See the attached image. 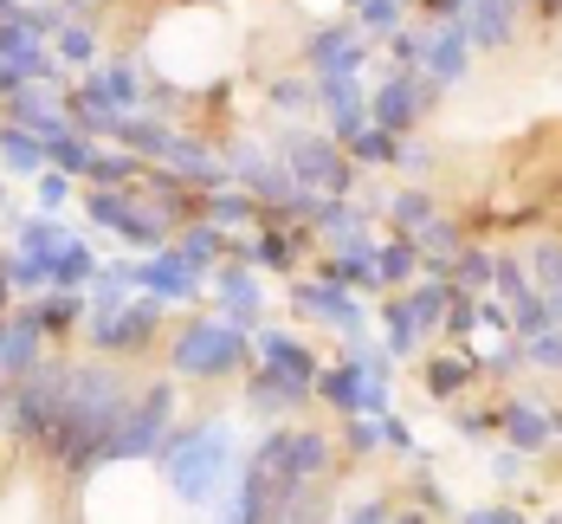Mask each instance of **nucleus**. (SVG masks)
<instances>
[{
    "instance_id": "obj_55",
    "label": "nucleus",
    "mask_w": 562,
    "mask_h": 524,
    "mask_svg": "<svg viewBox=\"0 0 562 524\" xmlns=\"http://www.w3.org/2000/svg\"><path fill=\"white\" fill-rule=\"evenodd\" d=\"M530 13H537V26H557V20H562V0H530Z\"/></svg>"
},
{
    "instance_id": "obj_34",
    "label": "nucleus",
    "mask_w": 562,
    "mask_h": 524,
    "mask_svg": "<svg viewBox=\"0 0 562 524\" xmlns=\"http://www.w3.org/2000/svg\"><path fill=\"white\" fill-rule=\"evenodd\" d=\"M130 208H136V188H85V194H78L85 227H98V233H116L130 221Z\"/></svg>"
},
{
    "instance_id": "obj_8",
    "label": "nucleus",
    "mask_w": 562,
    "mask_h": 524,
    "mask_svg": "<svg viewBox=\"0 0 562 524\" xmlns=\"http://www.w3.org/2000/svg\"><path fill=\"white\" fill-rule=\"evenodd\" d=\"M362 65H369V40H362L356 20H324L297 46V71H311L317 85L324 78H362Z\"/></svg>"
},
{
    "instance_id": "obj_56",
    "label": "nucleus",
    "mask_w": 562,
    "mask_h": 524,
    "mask_svg": "<svg viewBox=\"0 0 562 524\" xmlns=\"http://www.w3.org/2000/svg\"><path fill=\"white\" fill-rule=\"evenodd\" d=\"M7 311H13V291L0 286V317H7Z\"/></svg>"
},
{
    "instance_id": "obj_20",
    "label": "nucleus",
    "mask_w": 562,
    "mask_h": 524,
    "mask_svg": "<svg viewBox=\"0 0 562 524\" xmlns=\"http://www.w3.org/2000/svg\"><path fill=\"white\" fill-rule=\"evenodd\" d=\"M485 376H479V363H472V349H440V356H427L420 363V389H427V402H440V408H452V402H465L472 389H479Z\"/></svg>"
},
{
    "instance_id": "obj_22",
    "label": "nucleus",
    "mask_w": 562,
    "mask_h": 524,
    "mask_svg": "<svg viewBox=\"0 0 562 524\" xmlns=\"http://www.w3.org/2000/svg\"><path fill=\"white\" fill-rule=\"evenodd\" d=\"M382 221H389V233H401V239H420V233L440 221V201H434L427 181H401V188H389V201H382Z\"/></svg>"
},
{
    "instance_id": "obj_45",
    "label": "nucleus",
    "mask_w": 562,
    "mask_h": 524,
    "mask_svg": "<svg viewBox=\"0 0 562 524\" xmlns=\"http://www.w3.org/2000/svg\"><path fill=\"white\" fill-rule=\"evenodd\" d=\"M407 499L420 505V512H434V519H452V499H447V486L434 479V466L420 460L414 472H407Z\"/></svg>"
},
{
    "instance_id": "obj_31",
    "label": "nucleus",
    "mask_w": 562,
    "mask_h": 524,
    "mask_svg": "<svg viewBox=\"0 0 562 524\" xmlns=\"http://www.w3.org/2000/svg\"><path fill=\"white\" fill-rule=\"evenodd\" d=\"M492 272H498V246L465 239V246H459V259H452V272H447V286L465 291V298H492Z\"/></svg>"
},
{
    "instance_id": "obj_4",
    "label": "nucleus",
    "mask_w": 562,
    "mask_h": 524,
    "mask_svg": "<svg viewBox=\"0 0 562 524\" xmlns=\"http://www.w3.org/2000/svg\"><path fill=\"white\" fill-rule=\"evenodd\" d=\"M279 163L291 169V181L304 188V194H324V201H356V181L362 169L349 163V149H342L330 130H279Z\"/></svg>"
},
{
    "instance_id": "obj_26",
    "label": "nucleus",
    "mask_w": 562,
    "mask_h": 524,
    "mask_svg": "<svg viewBox=\"0 0 562 524\" xmlns=\"http://www.w3.org/2000/svg\"><path fill=\"white\" fill-rule=\"evenodd\" d=\"M465 33H472L479 53H510V40L524 33V7H510V0H479V7L465 13Z\"/></svg>"
},
{
    "instance_id": "obj_21",
    "label": "nucleus",
    "mask_w": 562,
    "mask_h": 524,
    "mask_svg": "<svg viewBox=\"0 0 562 524\" xmlns=\"http://www.w3.org/2000/svg\"><path fill=\"white\" fill-rule=\"evenodd\" d=\"M26 317H33V331H40L46 344H71V337H85L91 298H85V291H40V298L26 304Z\"/></svg>"
},
{
    "instance_id": "obj_15",
    "label": "nucleus",
    "mask_w": 562,
    "mask_h": 524,
    "mask_svg": "<svg viewBox=\"0 0 562 524\" xmlns=\"http://www.w3.org/2000/svg\"><path fill=\"white\" fill-rule=\"evenodd\" d=\"M233 259H252L259 272L297 279V266L317 259V246H311V233L304 227H279V221H266L259 233H239V253H233Z\"/></svg>"
},
{
    "instance_id": "obj_13",
    "label": "nucleus",
    "mask_w": 562,
    "mask_h": 524,
    "mask_svg": "<svg viewBox=\"0 0 562 524\" xmlns=\"http://www.w3.org/2000/svg\"><path fill=\"white\" fill-rule=\"evenodd\" d=\"M252 363L317 395V376H324V363H317V349L304 344L297 331H284V324H259V331H252Z\"/></svg>"
},
{
    "instance_id": "obj_6",
    "label": "nucleus",
    "mask_w": 562,
    "mask_h": 524,
    "mask_svg": "<svg viewBox=\"0 0 562 524\" xmlns=\"http://www.w3.org/2000/svg\"><path fill=\"white\" fill-rule=\"evenodd\" d=\"M169 434H175V376H156L123 408V421L111 434V466H156Z\"/></svg>"
},
{
    "instance_id": "obj_39",
    "label": "nucleus",
    "mask_w": 562,
    "mask_h": 524,
    "mask_svg": "<svg viewBox=\"0 0 562 524\" xmlns=\"http://www.w3.org/2000/svg\"><path fill=\"white\" fill-rule=\"evenodd\" d=\"M407 7H420V0H362V7H356L362 40H369V46H375V40H394V33L407 26Z\"/></svg>"
},
{
    "instance_id": "obj_47",
    "label": "nucleus",
    "mask_w": 562,
    "mask_h": 524,
    "mask_svg": "<svg viewBox=\"0 0 562 524\" xmlns=\"http://www.w3.org/2000/svg\"><path fill=\"white\" fill-rule=\"evenodd\" d=\"M524 291H537V286H530V266H524V253H498V272H492V298H498V304H517Z\"/></svg>"
},
{
    "instance_id": "obj_18",
    "label": "nucleus",
    "mask_w": 562,
    "mask_h": 524,
    "mask_svg": "<svg viewBox=\"0 0 562 524\" xmlns=\"http://www.w3.org/2000/svg\"><path fill=\"white\" fill-rule=\"evenodd\" d=\"M317 111H324V130L337 136L342 149L375 123V116H369V85H362V78H324V85H317Z\"/></svg>"
},
{
    "instance_id": "obj_51",
    "label": "nucleus",
    "mask_w": 562,
    "mask_h": 524,
    "mask_svg": "<svg viewBox=\"0 0 562 524\" xmlns=\"http://www.w3.org/2000/svg\"><path fill=\"white\" fill-rule=\"evenodd\" d=\"M459 524H530V519H524L517 499H498V505H472V512H459Z\"/></svg>"
},
{
    "instance_id": "obj_44",
    "label": "nucleus",
    "mask_w": 562,
    "mask_h": 524,
    "mask_svg": "<svg viewBox=\"0 0 562 524\" xmlns=\"http://www.w3.org/2000/svg\"><path fill=\"white\" fill-rule=\"evenodd\" d=\"M78 194H85V181H71L65 169H46L40 181H33V201H40V214H65Z\"/></svg>"
},
{
    "instance_id": "obj_48",
    "label": "nucleus",
    "mask_w": 562,
    "mask_h": 524,
    "mask_svg": "<svg viewBox=\"0 0 562 524\" xmlns=\"http://www.w3.org/2000/svg\"><path fill=\"white\" fill-rule=\"evenodd\" d=\"M434 163H440V156H434L427 136H401V156H394V175H401V181H427Z\"/></svg>"
},
{
    "instance_id": "obj_32",
    "label": "nucleus",
    "mask_w": 562,
    "mask_h": 524,
    "mask_svg": "<svg viewBox=\"0 0 562 524\" xmlns=\"http://www.w3.org/2000/svg\"><path fill=\"white\" fill-rule=\"evenodd\" d=\"M53 53H58V65H65L71 78H85V71H98V65H104V40H98V26H91V20H71V26L53 40Z\"/></svg>"
},
{
    "instance_id": "obj_10",
    "label": "nucleus",
    "mask_w": 562,
    "mask_h": 524,
    "mask_svg": "<svg viewBox=\"0 0 562 524\" xmlns=\"http://www.w3.org/2000/svg\"><path fill=\"white\" fill-rule=\"evenodd\" d=\"M498 441H505L510 454H524V460H537V454H550L557 447V408L537 402V395H498Z\"/></svg>"
},
{
    "instance_id": "obj_24",
    "label": "nucleus",
    "mask_w": 562,
    "mask_h": 524,
    "mask_svg": "<svg viewBox=\"0 0 562 524\" xmlns=\"http://www.w3.org/2000/svg\"><path fill=\"white\" fill-rule=\"evenodd\" d=\"M169 246L181 253V259H188V266H194V272H207V279H214V272H221L226 259L239 253V233H221L214 221H194V227H181V233H175Z\"/></svg>"
},
{
    "instance_id": "obj_43",
    "label": "nucleus",
    "mask_w": 562,
    "mask_h": 524,
    "mask_svg": "<svg viewBox=\"0 0 562 524\" xmlns=\"http://www.w3.org/2000/svg\"><path fill=\"white\" fill-rule=\"evenodd\" d=\"M337 441H342V454L375 460V454H382V414H356V421H342Z\"/></svg>"
},
{
    "instance_id": "obj_38",
    "label": "nucleus",
    "mask_w": 562,
    "mask_h": 524,
    "mask_svg": "<svg viewBox=\"0 0 562 524\" xmlns=\"http://www.w3.org/2000/svg\"><path fill=\"white\" fill-rule=\"evenodd\" d=\"M0 286L13 291L20 304H33V298L46 291V266H40V259H26V253H13V246H0Z\"/></svg>"
},
{
    "instance_id": "obj_12",
    "label": "nucleus",
    "mask_w": 562,
    "mask_h": 524,
    "mask_svg": "<svg viewBox=\"0 0 562 524\" xmlns=\"http://www.w3.org/2000/svg\"><path fill=\"white\" fill-rule=\"evenodd\" d=\"M207 298H214V311H221L226 324H239L246 337L266 324V286H259L252 259H226L221 272H214V286H207Z\"/></svg>"
},
{
    "instance_id": "obj_1",
    "label": "nucleus",
    "mask_w": 562,
    "mask_h": 524,
    "mask_svg": "<svg viewBox=\"0 0 562 524\" xmlns=\"http://www.w3.org/2000/svg\"><path fill=\"white\" fill-rule=\"evenodd\" d=\"M239 427L226 414H194V421H175V434L156 454V486L169 492L181 512H214L233 479H239Z\"/></svg>"
},
{
    "instance_id": "obj_52",
    "label": "nucleus",
    "mask_w": 562,
    "mask_h": 524,
    "mask_svg": "<svg viewBox=\"0 0 562 524\" xmlns=\"http://www.w3.org/2000/svg\"><path fill=\"white\" fill-rule=\"evenodd\" d=\"M524 454H510V447H492V460H485V479H492V486H517V479H524Z\"/></svg>"
},
{
    "instance_id": "obj_16",
    "label": "nucleus",
    "mask_w": 562,
    "mask_h": 524,
    "mask_svg": "<svg viewBox=\"0 0 562 524\" xmlns=\"http://www.w3.org/2000/svg\"><path fill=\"white\" fill-rule=\"evenodd\" d=\"M239 402H246V414H252V421H272V427H284V421H297L304 408L317 402V395H311V389H297V382H284V376H272V369H259V363H252V369L239 376Z\"/></svg>"
},
{
    "instance_id": "obj_53",
    "label": "nucleus",
    "mask_w": 562,
    "mask_h": 524,
    "mask_svg": "<svg viewBox=\"0 0 562 524\" xmlns=\"http://www.w3.org/2000/svg\"><path fill=\"white\" fill-rule=\"evenodd\" d=\"M116 0H65V13L71 20H98V13H111Z\"/></svg>"
},
{
    "instance_id": "obj_14",
    "label": "nucleus",
    "mask_w": 562,
    "mask_h": 524,
    "mask_svg": "<svg viewBox=\"0 0 562 524\" xmlns=\"http://www.w3.org/2000/svg\"><path fill=\"white\" fill-rule=\"evenodd\" d=\"M65 111H71V130H78V136H91V143H116V130H123V116H130L123 104H116V91L104 85V71L71 78Z\"/></svg>"
},
{
    "instance_id": "obj_29",
    "label": "nucleus",
    "mask_w": 562,
    "mask_h": 524,
    "mask_svg": "<svg viewBox=\"0 0 562 524\" xmlns=\"http://www.w3.org/2000/svg\"><path fill=\"white\" fill-rule=\"evenodd\" d=\"M375 272H382V298H389V291H407L420 272H427V259H420V239L382 233V246H375Z\"/></svg>"
},
{
    "instance_id": "obj_3",
    "label": "nucleus",
    "mask_w": 562,
    "mask_h": 524,
    "mask_svg": "<svg viewBox=\"0 0 562 524\" xmlns=\"http://www.w3.org/2000/svg\"><path fill=\"white\" fill-rule=\"evenodd\" d=\"M317 402L330 408L337 421L356 414H389L394 408V356L389 349H342L337 363H324L317 376Z\"/></svg>"
},
{
    "instance_id": "obj_42",
    "label": "nucleus",
    "mask_w": 562,
    "mask_h": 524,
    "mask_svg": "<svg viewBox=\"0 0 562 524\" xmlns=\"http://www.w3.org/2000/svg\"><path fill=\"white\" fill-rule=\"evenodd\" d=\"M394 505H401L394 492L369 486V492H356V499H349V505L337 512V524H389V519H394Z\"/></svg>"
},
{
    "instance_id": "obj_2",
    "label": "nucleus",
    "mask_w": 562,
    "mask_h": 524,
    "mask_svg": "<svg viewBox=\"0 0 562 524\" xmlns=\"http://www.w3.org/2000/svg\"><path fill=\"white\" fill-rule=\"evenodd\" d=\"M162 369L175 382H233L252 369V337L239 324H226L221 311H194V317H175L169 337H162Z\"/></svg>"
},
{
    "instance_id": "obj_36",
    "label": "nucleus",
    "mask_w": 562,
    "mask_h": 524,
    "mask_svg": "<svg viewBox=\"0 0 562 524\" xmlns=\"http://www.w3.org/2000/svg\"><path fill=\"white\" fill-rule=\"evenodd\" d=\"M447 427L459 434V441H472V447H492V441H498V402L485 408V402L465 395V402L447 408Z\"/></svg>"
},
{
    "instance_id": "obj_7",
    "label": "nucleus",
    "mask_w": 562,
    "mask_h": 524,
    "mask_svg": "<svg viewBox=\"0 0 562 524\" xmlns=\"http://www.w3.org/2000/svg\"><path fill=\"white\" fill-rule=\"evenodd\" d=\"M291 311L311 317V324H324V331H337L342 349L369 344V298L330 286V279H317V272H311V279H291Z\"/></svg>"
},
{
    "instance_id": "obj_54",
    "label": "nucleus",
    "mask_w": 562,
    "mask_h": 524,
    "mask_svg": "<svg viewBox=\"0 0 562 524\" xmlns=\"http://www.w3.org/2000/svg\"><path fill=\"white\" fill-rule=\"evenodd\" d=\"M389 524H440V519H434V512H420L414 499H401V505H394V519H389Z\"/></svg>"
},
{
    "instance_id": "obj_57",
    "label": "nucleus",
    "mask_w": 562,
    "mask_h": 524,
    "mask_svg": "<svg viewBox=\"0 0 562 524\" xmlns=\"http://www.w3.org/2000/svg\"><path fill=\"white\" fill-rule=\"evenodd\" d=\"M557 447H562V408H557Z\"/></svg>"
},
{
    "instance_id": "obj_23",
    "label": "nucleus",
    "mask_w": 562,
    "mask_h": 524,
    "mask_svg": "<svg viewBox=\"0 0 562 524\" xmlns=\"http://www.w3.org/2000/svg\"><path fill=\"white\" fill-rule=\"evenodd\" d=\"M394 298H401V311H407V331H414L420 344L447 331V304H452V286H447V279H414V286L394 291Z\"/></svg>"
},
{
    "instance_id": "obj_5",
    "label": "nucleus",
    "mask_w": 562,
    "mask_h": 524,
    "mask_svg": "<svg viewBox=\"0 0 562 524\" xmlns=\"http://www.w3.org/2000/svg\"><path fill=\"white\" fill-rule=\"evenodd\" d=\"M169 337V304L136 291L123 311H91L85 317V349L104 356V363H143L149 349Z\"/></svg>"
},
{
    "instance_id": "obj_19",
    "label": "nucleus",
    "mask_w": 562,
    "mask_h": 524,
    "mask_svg": "<svg viewBox=\"0 0 562 524\" xmlns=\"http://www.w3.org/2000/svg\"><path fill=\"white\" fill-rule=\"evenodd\" d=\"M0 123H20V130H33L40 143H53V136L71 130V111H65V91H58V85H26L20 98L0 104Z\"/></svg>"
},
{
    "instance_id": "obj_33",
    "label": "nucleus",
    "mask_w": 562,
    "mask_h": 524,
    "mask_svg": "<svg viewBox=\"0 0 562 524\" xmlns=\"http://www.w3.org/2000/svg\"><path fill=\"white\" fill-rule=\"evenodd\" d=\"M524 266H530V286L543 291V304H550V317L562 324V239H537L530 253H524Z\"/></svg>"
},
{
    "instance_id": "obj_30",
    "label": "nucleus",
    "mask_w": 562,
    "mask_h": 524,
    "mask_svg": "<svg viewBox=\"0 0 562 524\" xmlns=\"http://www.w3.org/2000/svg\"><path fill=\"white\" fill-rule=\"evenodd\" d=\"M46 169H53V163H46V143H40L33 130H20V123H0V175L40 181Z\"/></svg>"
},
{
    "instance_id": "obj_9",
    "label": "nucleus",
    "mask_w": 562,
    "mask_h": 524,
    "mask_svg": "<svg viewBox=\"0 0 562 524\" xmlns=\"http://www.w3.org/2000/svg\"><path fill=\"white\" fill-rule=\"evenodd\" d=\"M434 104H440V91H434L420 71H389V78L369 91V116H375V130H389V136H420V123H427Z\"/></svg>"
},
{
    "instance_id": "obj_50",
    "label": "nucleus",
    "mask_w": 562,
    "mask_h": 524,
    "mask_svg": "<svg viewBox=\"0 0 562 524\" xmlns=\"http://www.w3.org/2000/svg\"><path fill=\"white\" fill-rule=\"evenodd\" d=\"M530 356V369H543V376H562V331H543V337H530L524 344Z\"/></svg>"
},
{
    "instance_id": "obj_37",
    "label": "nucleus",
    "mask_w": 562,
    "mask_h": 524,
    "mask_svg": "<svg viewBox=\"0 0 562 524\" xmlns=\"http://www.w3.org/2000/svg\"><path fill=\"white\" fill-rule=\"evenodd\" d=\"M266 104H272L279 116H291V123H297V116H311V111H317V78H311V71H284V78H272Z\"/></svg>"
},
{
    "instance_id": "obj_11",
    "label": "nucleus",
    "mask_w": 562,
    "mask_h": 524,
    "mask_svg": "<svg viewBox=\"0 0 562 524\" xmlns=\"http://www.w3.org/2000/svg\"><path fill=\"white\" fill-rule=\"evenodd\" d=\"M130 272H136V291H149V298H162V304H194L201 311V298H207V272H194L175 246L162 253H149V259H130Z\"/></svg>"
},
{
    "instance_id": "obj_49",
    "label": "nucleus",
    "mask_w": 562,
    "mask_h": 524,
    "mask_svg": "<svg viewBox=\"0 0 562 524\" xmlns=\"http://www.w3.org/2000/svg\"><path fill=\"white\" fill-rule=\"evenodd\" d=\"M382 447H389L394 460H420V434H414V427H407V414H382Z\"/></svg>"
},
{
    "instance_id": "obj_25",
    "label": "nucleus",
    "mask_w": 562,
    "mask_h": 524,
    "mask_svg": "<svg viewBox=\"0 0 562 524\" xmlns=\"http://www.w3.org/2000/svg\"><path fill=\"white\" fill-rule=\"evenodd\" d=\"M98 272H104L98 246H91L85 233H71L53 259H46V291H91V279H98Z\"/></svg>"
},
{
    "instance_id": "obj_46",
    "label": "nucleus",
    "mask_w": 562,
    "mask_h": 524,
    "mask_svg": "<svg viewBox=\"0 0 562 524\" xmlns=\"http://www.w3.org/2000/svg\"><path fill=\"white\" fill-rule=\"evenodd\" d=\"M427 33L434 26H401L394 40H382L389 46V71H420L427 65Z\"/></svg>"
},
{
    "instance_id": "obj_41",
    "label": "nucleus",
    "mask_w": 562,
    "mask_h": 524,
    "mask_svg": "<svg viewBox=\"0 0 562 524\" xmlns=\"http://www.w3.org/2000/svg\"><path fill=\"white\" fill-rule=\"evenodd\" d=\"M394 156H401V136L375 130V123H369V130H362V136L349 143V163H356L362 175H369V169H394Z\"/></svg>"
},
{
    "instance_id": "obj_27",
    "label": "nucleus",
    "mask_w": 562,
    "mask_h": 524,
    "mask_svg": "<svg viewBox=\"0 0 562 524\" xmlns=\"http://www.w3.org/2000/svg\"><path fill=\"white\" fill-rule=\"evenodd\" d=\"M311 272H317V279H330V286H342V291H356V298H382L375 253H317V259H311Z\"/></svg>"
},
{
    "instance_id": "obj_35",
    "label": "nucleus",
    "mask_w": 562,
    "mask_h": 524,
    "mask_svg": "<svg viewBox=\"0 0 562 524\" xmlns=\"http://www.w3.org/2000/svg\"><path fill=\"white\" fill-rule=\"evenodd\" d=\"M143 169H149L143 156H130V149L104 143V149H98V163H91V175H85V188H136Z\"/></svg>"
},
{
    "instance_id": "obj_58",
    "label": "nucleus",
    "mask_w": 562,
    "mask_h": 524,
    "mask_svg": "<svg viewBox=\"0 0 562 524\" xmlns=\"http://www.w3.org/2000/svg\"><path fill=\"white\" fill-rule=\"evenodd\" d=\"M510 7H530V0H510Z\"/></svg>"
},
{
    "instance_id": "obj_28",
    "label": "nucleus",
    "mask_w": 562,
    "mask_h": 524,
    "mask_svg": "<svg viewBox=\"0 0 562 524\" xmlns=\"http://www.w3.org/2000/svg\"><path fill=\"white\" fill-rule=\"evenodd\" d=\"M201 221H214L221 233H259L272 214H266L246 188H214V194L201 201Z\"/></svg>"
},
{
    "instance_id": "obj_40",
    "label": "nucleus",
    "mask_w": 562,
    "mask_h": 524,
    "mask_svg": "<svg viewBox=\"0 0 562 524\" xmlns=\"http://www.w3.org/2000/svg\"><path fill=\"white\" fill-rule=\"evenodd\" d=\"M98 149H104V143H91V136L65 130V136H53V143H46V163H53V169H65L71 181H85V175H91V163H98Z\"/></svg>"
},
{
    "instance_id": "obj_17",
    "label": "nucleus",
    "mask_w": 562,
    "mask_h": 524,
    "mask_svg": "<svg viewBox=\"0 0 562 524\" xmlns=\"http://www.w3.org/2000/svg\"><path fill=\"white\" fill-rule=\"evenodd\" d=\"M472 53H479V46H472L465 20H452V26H434V33H427V65H420V78H427V85L447 98L452 85H465V78H472Z\"/></svg>"
}]
</instances>
